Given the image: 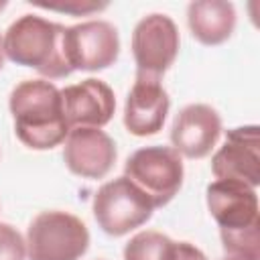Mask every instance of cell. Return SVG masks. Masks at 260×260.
Segmentation results:
<instances>
[{
  "mask_svg": "<svg viewBox=\"0 0 260 260\" xmlns=\"http://www.w3.org/2000/svg\"><path fill=\"white\" fill-rule=\"evenodd\" d=\"M8 108L16 138L32 150L59 146L71 130L65 118L61 89L49 79L20 81L10 91Z\"/></svg>",
  "mask_w": 260,
  "mask_h": 260,
  "instance_id": "6da1fadb",
  "label": "cell"
},
{
  "mask_svg": "<svg viewBox=\"0 0 260 260\" xmlns=\"http://www.w3.org/2000/svg\"><path fill=\"white\" fill-rule=\"evenodd\" d=\"M67 26L37 14H22L4 32V57L30 67L47 79H61L73 73L65 53Z\"/></svg>",
  "mask_w": 260,
  "mask_h": 260,
  "instance_id": "7a4b0ae2",
  "label": "cell"
},
{
  "mask_svg": "<svg viewBox=\"0 0 260 260\" xmlns=\"http://www.w3.org/2000/svg\"><path fill=\"white\" fill-rule=\"evenodd\" d=\"M89 248L87 225L67 211H41L26 230L28 260H79Z\"/></svg>",
  "mask_w": 260,
  "mask_h": 260,
  "instance_id": "3957f363",
  "label": "cell"
},
{
  "mask_svg": "<svg viewBox=\"0 0 260 260\" xmlns=\"http://www.w3.org/2000/svg\"><path fill=\"white\" fill-rule=\"evenodd\" d=\"M183 160L171 146H144L134 150L124 162V177H128L146 197L154 209L165 207L183 185Z\"/></svg>",
  "mask_w": 260,
  "mask_h": 260,
  "instance_id": "277c9868",
  "label": "cell"
},
{
  "mask_svg": "<svg viewBox=\"0 0 260 260\" xmlns=\"http://www.w3.org/2000/svg\"><path fill=\"white\" fill-rule=\"evenodd\" d=\"M154 205L128 177L104 183L93 195V217L112 238L130 234L152 217Z\"/></svg>",
  "mask_w": 260,
  "mask_h": 260,
  "instance_id": "5b68a950",
  "label": "cell"
},
{
  "mask_svg": "<svg viewBox=\"0 0 260 260\" xmlns=\"http://www.w3.org/2000/svg\"><path fill=\"white\" fill-rule=\"evenodd\" d=\"M179 28L167 14H148L132 30V57L136 73L158 77L175 63L179 53Z\"/></svg>",
  "mask_w": 260,
  "mask_h": 260,
  "instance_id": "8992f818",
  "label": "cell"
},
{
  "mask_svg": "<svg viewBox=\"0 0 260 260\" xmlns=\"http://www.w3.org/2000/svg\"><path fill=\"white\" fill-rule=\"evenodd\" d=\"M65 53L73 71H102L118 61L120 37L108 20H85L65 30Z\"/></svg>",
  "mask_w": 260,
  "mask_h": 260,
  "instance_id": "52a82bcc",
  "label": "cell"
},
{
  "mask_svg": "<svg viewBox=\"0 0 260 260\" xmlns=\"http://www.w3.org/2000/svg\"><path fill=\"white\" fill-rule=\"evenodd\" d=\"M211 173L217 181H238L252 189L260 185V140L256 124L228 130L223 146L211 158Z\"/></svg>",
  "mask_w": 260,
  "mask_h": 260,
  "instance_id": "ba28073f",
  "label": "cell"
},
{
  "mask_svg": "<svg viewBox=\"0 0 260 260\" xmlns=\"http://www.w3.org/2000/svg\"><path fill=\"white\" fill-rule=\"evenodd\" d=\"M118 150L114 140L100 128H71L63 146V160L67 169L81 179H102L106 177L114 162Z\"/></svg>",
  "mask_w": 260,
  "mask_h": 260,
  "instance_id": "9c48e42d",
  "label": "cell"
},
{
  "mask_svg": "<svg viewBox=\"0 0 260 260\" xmlns=\"http://www.w3.org/2000/svg\"><path fill=\"white\" fill-rule=\"evenodd\" d=\"M171 100L158 77L136 73L124 104V126L134 136L158 134L165 126Z\"/></svg>",
  "mask_w": 260,
  "mask_h": 260,
  "instance_id": "30bf717a",
  "label": "cell"
},
{
  "mask_svg": "<svg viewBox=\"0 0 260 260\" xmlns=\"http://www.w3.org/2000/svg\"><path fill=\"white\" fill-rule=\"evenodd\" d=\"M221 134V118L207 104H189L173 120V148L187 158H203L217 144Z\"/></svg>",
  "mask_w": 260,
  "mask_h": 260,
  "instance_id": "8fae6325",
  "label": "cell"
},
{
  "mask_svg": "<svg viewBox=\"0 0 260 260\" xmlns=\"http://www.w3.org/2000/svg\"><path fill=\"white\" fill-rule=\"evenodd\" d=\"M63 110L69 128H102L116 112V95L102 79H83L61 89Z\"/></svg>",
  "mask_w": 260,
  "mask_h": 260,
  "instance_id": "7c38bea8",
  "label": "cell"
},
{
  "mask_svg": "<svg viewBox=\"0 0 260 260\" xmlns=\"http://www.w3.org/2000/svg\"><path fill=\"white\" fill-rule=\"evenodd\" d=\"M207 209L219 230H244L260 223L258 195L238 181H213L207 185Z\"/></svg>",
  "mask_w": 260,
  "mask_h": 260,
  "instance_id": "4fadbf2b",
  "label": "cell"
},
{
  "mask_svg": "<svg viewBox=\"0 0 260 260\" xmlns=\"http://www.w3.org/2000/svg\"><path fill=\"white\" fill-rule=\"evenodd\" d=\"M187 24L201 45H221L236 28V8L225 0H197L187 6Z\"/></svg>",
  "mask_w": 260,
  "mask_h": 260,
  "instance_id": "5bb4252c",
  "label": "cell"
},
{
  "mask_svg": "<svg viewBox=\"0 0 260 260\" xmlns=\"http://www.w3.org/2000/svg\"><path fill=\"white\" fill-rule=\"evenodd\" d=\"M124 260H177V242L154 230L138 232L124 246Z\"/></svg>",
  "mask_w": 260,
  "mask_h": 260,
  "instance_id": "9a60e30c",
  "label": "cell"
},
{
  "mask_svg": "<svg viewBox=\"0 0 260 260\" xmlns=\"http://www.w3.org/2000/svg\"><path fill=\"white\" fill-rule=\"evenodd\" d=\"M219 238L230 258L260 260V223L244 230H219Z\"/></svg>",
  "mask_w": 260,
  "mask_h": 260,
  "instance_id": "2e32d148",
  "label": "cell"
},
{
  "mask_svg": "<svg viewBox=\"0 0 260 260\" xmlns=\"http://www.w3.org/2000/svg\"><path fill=\"white\" fill-rule=\"evenodd\" d=\"M30 4L55 10V12H65L71 16H87L93 12H100L108 8V2H95V0H63V2H41V0H30Z\"/></svg>",
  "mask_w": 260,
  "mask_h": 260,
  "instance_id": "e0dca14e",
  "label": "cell"
},
{
  "mask_svg": "<svg viewBox=\"0 0 260 260\" xmlns=\"http://www.w3.org/2000/svg\"><path fill=\"white\" fill-rule=\"evenodd\" d=\"M26 242L10 223H0V260H24Z\"/></svg>",
  "mask_w": 260,
  "mask_h": 260,
  "instance_id": "ac0fdd59",
  "label": "cell"
},
{
  "mask_svg": "<svg viewBox=\"0 0 260 260\" xmlns=\"http://www.w3.org/2000/svg\"><path fill=\"white\" fill-rule=\"evenodd\" d=\"M177 260H207V258L197 246L189 242H177Z\"/></svg>",
  "mask_w": 260,
  "mask_h": 260,
  "instance_id": "d6986e66",
  "label": "cell"
},
{
  "mask_svg": "<svg viewBox=\"0 0 260 260\" xmlns=\"http://www.w3.org/2000/svg\"><path fill=\"white\" fill-rule=\"evenodd\" d=\"M4 67V47H2V37H0V69Z\"/></svg>",
  "mask_w": 260,
  "mask_h": 260,
  "instance_id": "ffe728a7",
  "label": "cell"
},
{
  "mask_svg": "<svg viewBox=\"0 0 260 260\" xmlns=\"http://www.w3.org/2000/svg\"><path fill=\"white\" fill-rule=\"evenodd\" d=\"M4 6H6V2H0V10H2V8H4Z\"/></svg>",
  "mask_w": 260,
  "mask_h": 260,
  "instance_id": "44dd1931",
  "label": "cell"
},
{
  "mask_svg": "<svg viewBox=\"0 0 260 260\" xmlns=\"http://www.w3.org/2000/svg\"><path fill=\"white\" fill-rule=\"evenodd\" d=\"M221 260H236V258H230V256H225V258H221Z\"/></svg>",
  "mask_w": 260,
  "mask_h": 260,
  "instance_id": "7402d4cb",
  "label": "cell"
}]
</instances>
